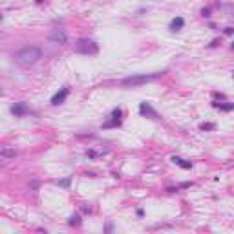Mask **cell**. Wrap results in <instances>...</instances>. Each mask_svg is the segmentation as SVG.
<instances>
[{
	"label": "cell",
	"mask_w": 234,
	"mask_h": 234,
	"mask_svg": "<svg viewBox=\"0 0 234 234\" xmlns=\"http://www.w3.org/2000/svg\"><path fill=\"white\" fill-rule=\"evenodd\" d=\"M42 57V51L37 48V46H26V48L18 50L15 55H13V60L20 66H33L40 60Z\"/></svg>",
	"instance_id": "cell-1"
},
{
	"label": "cell",
	"mask_w": 234,
	"mask_h": 234,
	"mask_svg": "<svg viewBox=\"0 0 234 234\" xmlns=\"http://www.w3.org/2000/svg\"><path fill=\"white\" fill-rule=\"evenodd\" d=\"M165 75V72H157V73H141V75H130V77H125L119 81L121 86H126V88H134V86H141V84H146L150 81H155L159 77Z\"/></svg>",
	"instance_id": "cell-2"
},
{
	"label": "cell",
	"mask_w": 234,
	"mask_h": 234,
	"mask_svg": "<svg viewBox=\"0 0 234 234\" xmlns=\"http://www.w3.org/2000/svg\"><path fill=\"white\" fill-rule=\"evenodd\" d=\"M73 51L81 53V55H95L99 51V44L93 42V40H88V38H81L73 46Z\"/></svg>",
	"instance_id": "cell-3"
},
{
	"label": "cell",
	"mask_w": 234,
	"mask_h": 234,
	"mask_svg": "<svg viewBox=\"0 0 234 234\" xmlns=\"http://www.w3.org/2000/svg\"><path fill=\"white\" fill-rule=\"evenodd\" d=\"M48 38H50L51 42H55V44H66V42H68V33H66L62 28H55V29L50 31Z\"/></svg>",
	"instance_id": "cell-4"
},
{
	"label": "cell",
	"mask_w": 234,
	"mask_h": 234,
	"mask_svg": "<svg viewBox=\"0 0 234 234\" xmlns=\"http://www.w3.org/2000/svg\"><path fill=\"white\" fill-rule=\"evenodd\" d=\"M121 115H123V110L121 108H115L110 115V121H106L103 125V128H117V126H121Z\"/></svg>",
	"instance_id": "cell-5"
},
{
	"label": "cell",
	"mask_w": 234,
	"mask_h": 234,
	"mask_svg": "<svg viewBox=\"0 0 234 234\" xmlns=\"http://www.w3.org/2000/svg\"><path fill=\"white\" fill-rule=\"evenodd\" d=\"M139 113H141L143 117H150V119H159L157 112L150 106V103H141L139 104Z\"/></svg>",
	"instance_id": "cell-6"
},
{
	"label": "cell",
	"mask_w": 234,
	"mask_h": 234,
	"mask_svg": "<svg viewBox=\"0 0 234 234\" xmlns=\"http://www.w3.org/2000/svg\"><path fill=\"white\" fill-rule=\"evenodd\" d=\"M9 110H11V113H13L15 117H24V115L29 113V108H28L26 103H15Z\"/></svg>",
	"instance_id": "cell-7"
},
{
	"label": "cell",
	"mask_w": 234,
	"mask_h": 234,
	"mask_svg": "<svg viewBox=\"0 0 234 234\" xmlns=\"http://www.w3.org/2000/svg\"><path fill=\"white\" fill-rule=\"evenodd\" d=\"M68 93H69V88H68V86L60 88V91H57L55 95L51 97V104H53V106H57V104H62V103L66 101V97H68Z\"/></svg>",
	"instance_id": "cell-8"
},
{
	"label": "cell",
	"mask_w": 234,
	"mask_h": 234,
	"mask_svg": "<svg viewBox=\"0 0 234 234\" xmlns=\"http://www.w3.org/2000/svg\"><path fill=\"white\" fill-rule=\"evenodd\" d=\"M183 26H185V18L183 17H176V18H172L170 20V31H179V29H183Z\"/></svg>",
	"instance_id": "cell-9"
},
{
	"label": "cell",
	"mask_w": 234,
	"mask_h": 234,
	"mask_svg": "<svg viewBox=\"0 0 234 234\" xmlns=\"http://www.w3.org/2000/svg\"><path fill=\"white\" fill-rule=\"evenodd\" d=\"M172 161L176 163V165H179L181 168H186V170H189V168H192V163H190V161H185V159H181V157H177V155H174V157H172Z\"/></svg>",
	"instance_id": "cell-10"
},
{
	"label": "cell",
	"mask_w": 234,
	"mask_h": 234,
	"mask_svg": "<svg viewBox=\"0 0 234 234\" xmlns=\"http://www.w3.org/2000/svg\"><path fill=\"white\" fill-rule=\"evenodd\" d=\"M212 106L214 108H218V110H221V112H230V110H234V103H229V104H221V103H212Z\"/></svg>",
	"instance_id": "cell-11"
},
{
	"label": "cell",
	"mask_w": 234,
	"mask_h": 234,
	"mask_svg": "<svg viewBox=\"0 0 234 234\" xmlns=\"http://www.w3.org/2000/svg\"><path fill=\"white\" fill-rule=\"evenodd\" d=\"M68 223H69V225H72V227H79V225H81V216H79V214H75V216H72V218H69V220H68Z\"/></svg>",
	"instance_id": "cell-12"
},
{
	"label": "cell",
	"mask_w": 234,
	"mask_h": 234,
	"mask_svg": "<svg viewBox=\"0 0 234 234\" xmlns=\"http://www.w3.org/2000/svg\"><path fill=\"white\" fill-rule=\"evenodd\" d=\"M0 154H2V157H15V155H17V152H15V150H9V148H2V152H0Z\"/></svg>",
	"instance_id": "cell-13"
},
{
	"label": "cell",
	"mask_w": 234,
	"mask_h": 234,
	"mask_svg": "<svg viewBox=\"0 0 234 234\" xmlns=\"http://www.w3.org/2000/svg\"><path fill=\"white\" fill-rule=\"evenodd\" d=\"M214 128H216L214 123H203V125H199V130H214Z\"/></svg>",
	"instance_id": "cell-14"
},
{
	"label": "cell",
	"mask_w": 234,
	"mask_h": 234,
	"mask_svg": "<svg viewBox=\"0 0 234 234\" xmlns=\"http://www.w3.org/2000/svg\"><path fill=\"white\" fill-rule=\"evenodd\" d=\"M192 185H194L192 181H185V183H181V185L177 186V189H190V186H192Z\"/></svg>",
	"instance_id": "cell-15"
},
{
	"label": "cell",
	"mask_w": 234,
	"mask_h": 234,
	"mask_svg": "<svg viewBox=\"0 0 234 234\" xmlns=\"http://www.w3.org/2000/svg\"><path fill=\"white\" fill-rule=\"evenodd\" d=\"M57 185H60V186H64V189H68V186H69V177H68V179H62V181H57Z\"/></svg>",
	"instance_id": "cell-16"
},
{
	"label": "cell",
	"mask_w": 234,
	"mask_h": 234,
	"mask_svg": "<svg viewBox=\"0 0 234 234\" xmlns=\"http://www.w3.org/2000/svg\"><path fill=\"white\" fill-rule=\"evenodd\" d=\"M201 15H203V17H210V9H208V8H203V9H201Z\"/></svg>",
	"instance_id": "cell-17"
},
{
	"label": "cell",
	"mask_w": 234,
	"mask_h": 234,
	"mask_svg": "<svg viewBox=\"0 0 234 234\" xmlns=\"http://www.w3.org/2000/svg\"><path fill=\"white\" fill-rule=\"evenodd\" d=\"M225 9H227V11H229V13H230V15L234 17V6H232V4H230V6H227Z\"/></svg>",
	"instance_id": "cell-18"
},
{
	"label": "cell",
	"mask_w": 234,
	"mask_h": 234,
	"mask_svg": "<svg viewBox=\"0 0 234 234\" xmlns=\"http://www.w3.org/2000/svg\"><path fill=\"white\" fill-rule=\"evenodd\" d=\"M234 33V28H225V35H232Z\"/></svg>",
	"instance_id": "cell-19"
},
{
	"label": "cell",
	"mask_w": 234,
	"mask_h": 234,
	"mask_svg": "<svg viewBox=\"0 0 234 234\" xmlns=\"http://www.w3.org/2000/svg\"><path fill=\"white\" fill-rule=\"evenodd\" d=\"M230 50H232V51H234V42H232V44H230Z\"/></svg>",
	"instance_id": "cell-20"
},
{
	"label": "cell",
	"mask_w": 234,
	"mask_h": 234,
	"mask_svg": "<svg viewBox=\"0 0 234 234\" xmlns=\"http://www.w3.org/2000/svg\"><path fill=\"white\" fill-rule=\"evenodd\" d=\"M232 77H234V73H232Z\"/></svg>",
	"instance_id": "cell-21"
}]
</instances>
